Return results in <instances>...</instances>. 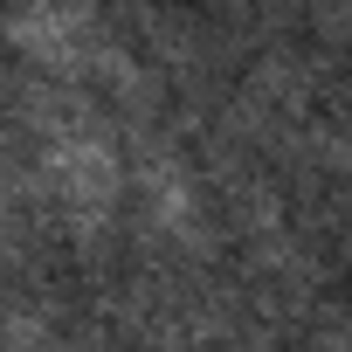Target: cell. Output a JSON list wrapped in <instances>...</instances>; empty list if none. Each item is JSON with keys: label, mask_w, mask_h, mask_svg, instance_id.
I'll return each mask as SVG.
<instances>
[{"label": "cell", "mask_w": 352, "mask_h": 352, "mask_svg": "<svg viewBox=\"0 0 352 352\" xmlns=\"http://www.w3.org/2000/svg\"><path fill=\"white\" fill-rule=\"evenodd\" d=\"M21 131L35 145V166H28L35 208L76 249H104L111 228L124 221V145L111 138L104 104L76 83L35 76L21 90Z\"/></svg>", "instance_id": "cell-1"}, {"label": "cell", "mask_w": 352, "mask_h": 352, "mask_svg": "<svg viewBox=\"0 0 352 352\" xmlns=\"http://www.w3.org/2000/svg\"><path fill=\"white\" fill-rule=\"evenodd\" d=\"M0 35L35 76L76 83L97 104H118L124 118H152L159 104V76L118 42L97 0H14L0 14Z\"/></svg>", "instance_id": "cell-2"}, {"label": "cell", "mask_w": 352, "mask_h": 352, "mask_svg": "<svg viewBox=\"0 0 352 352\" xmlns=\"http://www.w3.org/2000/svg\"><path fill=\"white\" fill-rule=\"evenodd\" d=\"M124 208H131L145 249L187 256V263L208 256V187H201L194 159L152 131V118H138V138L124 152Z\"/></svg>", "instance_id": "cell-3"}]
</instances>
